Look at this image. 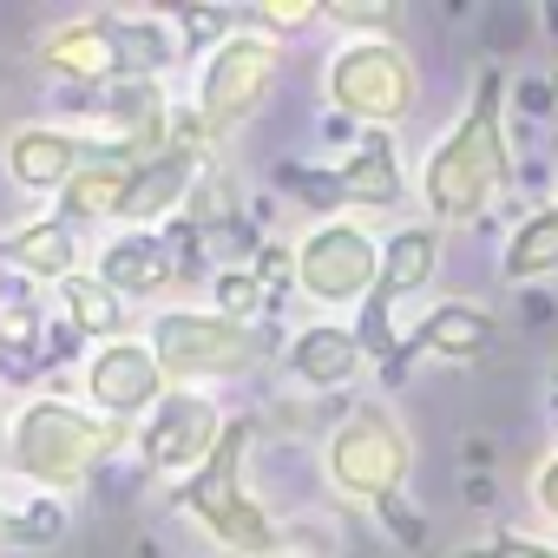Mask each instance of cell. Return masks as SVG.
<instances>
[{
  "instance_id": "obj_1",
  "label": "cell",
  "mask_w": 558,
  "mask_h": 558,
  "mask_svg": "<svg viewBox=\"0 0 558 558\" xmlns=\"http://www.w3.org/2000/svg\"><path fill=\"white\" fill-rule=\"evenodd\" d=\"M506 73L499 66H480L473 80V99L466 112L434 138L427 165H421V204H427V223L434 230H460V223H480L506 184H512V138H506Z\"/></svg>"
},
{
  "instance_id": "obj_2",
  "label": "cell",
  "mask_w": 558,
  "mask_h": 558,
  "mask_svg": "<svg viewBox=\"0 0 558 558\" xmlns=\"http://www.w3.org/2000/svg\"><path fill=\"white\" fill-rule=\"evenodd\" d=\"M132 447V427L125 421H106L93 414L86 401H66V395H34L8 414V447H0V466H8L21 486L60 499L86 480H99L119 453Z\"/></svg>"
},
{
  "instance_id": "obj_3",
  "label": "cell",
  "mask_w": 558,
  "mask_h": 558,
  "mask_svg": "<svg viewBox=\"0 0 558 558\" xmlns=\"http://www.w3.org/2000/svg\"><path fill=\"white\" fill-rule=\"evenodd\" d=\"M178 27L158 21V14H80V21H60L40 34L34 47V66L66 80V86H86V93H112V86H138V80H158L165 66H178Z\"/></svg>"
},
{
  "instance_id": "obj_4",
  "label": "cell",
  "mask_w": 558,
  "mask_h": 558,
  "mask_svg": "<svg viewBox=\"0 0 558 558\" xmlns=\"http://www.w3.org/2000/svg\"><path fill=\"white\" fill-rule=\"evenodd\" d=\"M250 453H256V421H250V414H230V421H223V440L210 447V460H204L191 480H178L165 499H171L184 519H197L230 558H283V525L269 519V506H263V499L250 493V480H243Z\"/></svg>"
},
{
  "instance_id": "obj_5",
  "label": "cell",
  "mask_w": 558,
  "mask_h": 558,
  "mask_svg": "<svg viewBox=\"0 0 558 558\" xmlns=\"http://www.w3.org/2000/svg\"><path fill=\"white\" fill-rule=\"evenodd\" d=\"M283 60H290L283 40L263 34V27H243V21L230 14V27L217 34V47H210L204 66H197V93H191L197 132H204L210 145H230V138L263 112V99L276 93Z\"/></svg>"
},
{
  "instance_id": "obj_6",
  "label": "cell",
  "mask_w": 558,
  "mask_h": 558,
  "mask_svg": "<svg viewBox=\"0 0 558 558\" xmlns=\"http://www.w3.org/2000/svg\"><path fill=\"white\" fill-rule=\"evenodd\" d=\"M408 466H414V440H408V427H401V414L388 401L349 408L329 427V440H323V480H329V493L349 499V506H368V512H381L388 499H401Z\"/></svg>"
},
{
  "instance_id": "obj_7",
  "label": "cell",
  "mask_w": 558,
  "mask_h": 558,
  "mask_svg": "<svg viewBox=\"0 0 558 558\" xmlns=\"http://www.w3.org/2000/svg\"><path fill=\"white\" fill-rule=\"evenodd\" d=\"M276 184L303 210H316L323 223L329 217H381V210H401V197H408V158H401L395 132H362L342 165H329V171L276 165Z\"/></svg>"
},
{
  "instance_id": "obj_8",
  "label": "cell",
  "mask_w": 558,
  "mask_h": 558,
  "mask_svg": "<svg viewBox=\"0 0 558 558\" xmlns=\"http://www.w3.org/2000/svg\"><path fill=\"white\" fill-rule=\"evenodd\" d=\"M145 349L158 355L171 388H197V395L210 381H236L269 362V336L256 323H230L217 310H158L145 329Z\"/></svg>"
},
{
  "instance_id": "obj_9",
  "label": "cell",
  "mask_w": 558,
  "mask_h": 558,
  "mask_svg": "<svg viewBox=\"0 0 558 558\" xmlns=\"http://www.w3.org/2000/svg\"><path fill=\"white\" fill-rule=\"evenodd\" d=\"M434 269H440V230H434L427 217H421V223H401L395 236H381V276H375V290H368V303L355 310L349 329H355L362 355L381 368L388 388L408 381V375H401V329H395V310L434 283Z\"/></svg>"
},
{
  "instance_id": "obj_10",
  "label": "cell",
  "mask_w": 558,
  "mask_h": 558,
  "mask_svg": "<svg viewBox=\"0 0 558 558\" xmlns=\"http://www.w3.org/2000/svg\"><path fill=\"white\" fill-rule=\"evenodd\" d=\"M381 276V236L362 217H329L296 236L290 250V283L316 310H362Z\"/></svg>"
},
{
  "instance_id": "obj_11",
  "label": "cell",
  "mask_w": 558,
  "mask_h": 558,
  "mask_svg": "<svg viewBox=\"0 0 558 558\" xmlns=\"http://www.w3.org/2000/svg\"><path fill=\"white\" fill-rule=\"evenodd\" d=\"M323 80H329L336 119H349L362 132H395L421 99V73H414L408 47H395V40H349Z\"/></svg>"
},
{
  "instance_id": "obj_12",
  "label": "cell",
  "mask_w": 558,
  "mask_h": 558,
  "mask_svg": "<svg viewBox=\"0 0 558 558\" xmlns=\"http://www.w3.org/2000/svg\"><path fill=\"white\" fill-rule=\"evenodd\" d=\"M223 408L210 401V395H197V388H171L138 427H132V447L145 453V466H158V473H171V486L178 480H191L204 460H210V447L223 440Z\"/></svg>"
},
{
  "instance_id": "obj_13",
  "label": "cell",
  "mask_w": 558,
  "mask_h": 558,
  "mask_svg": "<svg viewBox=\"0 0 558 558\" xmlns=\"http://www.w3.org/2000/svg\"><path fill=\"white\" fill-rule=\"evenodd\" d=\"M165 395H171V381H165L158 355L145 349V336L106 342V349H93V355H86V408H93V414L138 427Z\"/></svg>"
},
{
  "instance_id": "obj_14",
  "label": "cell",
  "mask_w": 558,
  "mask_h": 558,
  "mask_svg": "<svg viewBox=\"0 0 558 558\" xmlns=\"http://www.w3.org/2000/svg\"><path fill=\"white\" fill-rule=\"evenodd\" d=\"M93 151H99V138H80L66 125H14L0 138V171H8L27 197H60Z\"/></svg>"
},
{
  "instance_id": "obj_15",
  "label": "cell",
  "mask_w": 558,
  "mask_h": 558,
  "mask_svg": "<svg viewBox=\"0 0 558 558\" xmlns=\"http://www.w3.org/2000/svg\"><path fill=\"white\" fill-rule=\"evenodd\" d=\"M93 276L106 290H119L125 303H151L184 276V256H178V236L165 230H119L112 243H99Z\"/></svg>"
},
{
  "instance_id": "obj_16",
  "label": "cell",
  "mask_w": 558,
  "mask_h": 558,
  "mask_svg": "<svg viewBox=\"0 0 558 558\" xmlns=\"http://www.w3.org/2000/svg\"><path fill=\"white\" fill-rule=\"evenodd\" d=\"M499 349V316L480 303H434L408 336H401V375H414V362H486Z\"/></svg>"
},
{
  "instance_id": "obj_17",
  "label": "cell",
  "mask_w": 558,
  "mask_h": 558,
  "mask_svg": "<svg viewBox=\"0 0 558 558\" xmlns=\"http://www.w3.org/2000/svg\"><path fill=\"white\" fill-rule=\"evenodd\" d=\"M145 158V145H112L99 138V151L80 165V178L53 197V217L73 223V230H93V223H119L125 210V184H132V165Z\"/></svg>"
},
{
  "instance_id": "obj_18",
  "label": "cell",
  "mask_w": 558,
  "mask_h": 558,
  "mask_svg": "<svg viewBox=\"0 0 558 558\" xmlns=\"http://www.w3.org/2000/svg\"><path fill=\"white\" fill-rule=\"evenodd\" d=\"M362 368H368V355H362V342H355L349 323H303V329L283 342V375H290L296 388H310V395H336V388H349Z\"/></svg>"
},
{
  "instance_id": "obj_19",
  "label": "cell",
  "mask_w": 558,
  "mask_h": 558,
  "mask_svg": "<svg viewBox=\"0 0 558 558\" xmlns=\"http://www.w3.org/2000/svg\"><path fill=\"white\" fill-rule=\"evenodd\" d=\"M80 256H86L80 230L60 223V217H34V223H21V230L0 236V269L21 276V283H53L60 290V283H73V276H80Z\"/></svg>"
},
{
  "instance_id": "obj_20",
  "label": "cell",
  "mask_w": 558,
  "mask_h": 558,
  "mask_svg": "<svg viewBox=\"0 0 558 558\" xmlns=\"http://www.w3.org/2000/svg\"><path fill=\"white\" fill-rule=\"evenodd\" d=\"M60 323L86 342V349H106V342H125L132 336V303L119 290H106L93 269H80L73 283H60Z\"/></svg>"
},
{
  "instance_id": "obj_21",
  "label": "cell",
  "mask_w": 558,
  "mask_h": 558,
  "mask_svg": "<svg viewBox=\"0 0 558 558\" xmlns=\"http://www.w3.org/2000/svg\"><path fill=\"white\" fill-rule=\"evenodd\" d=\"M499 276H506V283H538V276H558V197L506 236Z\"/></svg>"
},
{
  "instance_id": "obj_22",
  "label": "cell",
  "mask_w": 558,
  "mask_h": 558,
  "mask_svg": "<svg viewBox=\"0 0 558 558\" xmlns=\"http://www.w3.org/2000/svg\"><path fill=\"white\" fill-rule=\"evenodd\" d=\"M210 296H217V316L230 323H256L269 310V283H263V269L256 263H230L210 276Z\"/></svg>"
},
{
  "instance_id": "obj_23",
  "label": "cell",
  "mask_w": 558,
  "mask_h": 558,
  "mask_svg": "<svg viewBox=\"0 0 558 558\" xmlns=\"http://www.w3.org/2000/svg\"><path fill=\"white\" fill-rule=\"evenodd\" d=\"M66 538V506L60 499H47V493H34V499H21V506H8V545H60Z\"/></svg>"
},
{
  "instance_id": "obj_24",
  "label": "cell",
  "mask_w": 558,
  "mask_h": 558,
  "mask_svg": "<svg viewBox=\"0 0 558 558\" xmlns=\"http://www.w3.org/2000/svg\"><path fill=\"white\" fill-rule=\"evenodd\" d=\"M236 21L243 27H276V40H283V34H296V27H316L323 21V8H316V0H250V8H236Z\"/></svg>"
},
{
  "instance_id": "obj_25",
  "label": "cell",
  "mask_w": 558,
  "mask_h": 558,
  "mask_svg": "<svg viewBox=\"0 0 558 558\" xmlns=\"http://www.w3.org/2000/svg\"><path fill=\"white\" fill-rule=\"evenodd\" d=\"M323 21L355 27L362 40H381V27H401V8H388V0H329Z\"/></svg>"
},
{
  "instance_id": "obj_26",
  "label": "cell",
  "mask_w": 558,
  "mask_h": 558,
  "mask_svg": "<svg viewBox=\"0 0 558 558\" xmlns=\"http://www.w3.org/2000/svg\"><path fill=\"white\" fill-rule=\"evenodd\" d=\"M453 558H558L551 538H525V532H493L480 545H460Z\"/></svg>"
},
{
  "instance_id": "obj_27",
  "label": "cell",
  "mask_w": 558,
  "mask_h": 558,
  "mask_svg": "<svg viewBox=\"0 0 558 558\" xmlns=\"http://www.w3.org/2000/svg\"><path fill=\"white\" fill-rule=\"evenodd\" d=\"M532 499H538V512H545V519L558 525V453H551V460H545V466L532 473Z\"/></svg>"
},
{
  "instance_id": "obj_28",
  "label": "cell",
  "mask_w": 558,
  "mask_h": 558,
  "mask_svg": "<svg viewBox=\"0 0 558 558\" xmlns=\"http://www.w3.org/2000/svg\"><path fill=\"white\" fill-rule=\"evenodd\" d=\"M381 519H388V525H395V532H401L408 545H421V538H427V525H421V519L408 512V499H388V506H381Z\"/></svg>"
},
{
  "instance_id": "obj_29",
  "label": "cell",
  "mask_w": 558,
  "mask_h": 558,
  "mask_svg": "<svg viewBox=\"0 0 558 558\" xmlns=\"http://www.w3.org/2000/svg\"><path fill=\"white\" fill-rule=\"evenodd\" d=\"M0 551H8V506H0Z\"/></svg>"
},
{
  "instance_id": "obj_30",
  "label": "cell",
  "mask_w": 558,
  "mask_h": 558,
  "mask_svg": "<svg viewBox=\"0 0 558 558\" xmlns=\"http://www.w3.org/2000/svg\"><path fill=\"white\" fill-rule=\"evenodd\" d=\"M551 414H558V375H551Z\"/></svg>"
},
{
  "instance_id": "obj_31",
  "label": "cell",
  "mask_w": 558,
  "mask_h": 558,
  "mask_svg": "<svg viewBox=\"0 0 558 558\" xmlns=\"http://www.w3.org/2000/svg\"><path fill=\"white\" fill-rule=\"evenodd\" d=\"M0 296H8V269H0Z\"/></svg>"
},
{
  "instance_id": "obj_32",
  "label": "cell",
  "mask_w": 558,
  "mask_h": 558,
  "mask_svg": "<svg viewBox=\"0 0 558 558\" xmlns=\"http://www.w3.org/2000/svg\"><path fill=\"white\" fill-rule=\"evenodd\" d=\"M0 80H8V66H0Z\"/></svg>"
}]
</instances>
